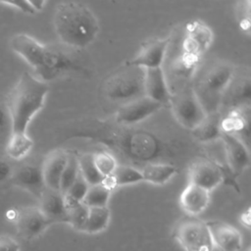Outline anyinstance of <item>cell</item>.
I'll return each instance as SVG.
<instances>
[{
	"label": "cell",
	"instance_id": "cell-1",
	"mask_svg": "<svg viewBox=\"0 0 251 251\" xmlns=\"http://www.w3.org/2000/svg\"><path fill=\"white\" fill-rule=\"evenodd\" d=\"M11 48L33 69L35 76L46 83L79 69L70 48L64 45L42 44L27 34L19 33L12 37Z\"/></svg>",
	"mask_w": 251,
	"mask_h": 251
},
{
	"label": "cell",
	"instance_id": "cell-2",
	"mask_svg": "<svg viewBox=\"0 0 251 251\" xmlns=\"http://www.w3.org/2000/svg\"><path fill=\"white\" fill-rule=\"evenodd\" d=\"M53 24L61 44L72 50L87 47L99 32L95 14L81 2L59 3L54 12Z\"/></svg>",
	"mask_w": 251,
	"mask_h": 251
},
{
	"label": "cell",
	"instance_id": "cell-3",
	"mask_svg": "<svg viewBox=\"0 0 251 251\" xmlns=\"http://www.w3.org/2000/svg\"><path fill=\"white\" fill-rule=\"evenodd\" d=\"M48 91L47 83L35 75L25 72L20 76L7 101L13 133L26 132L32 118L42 109Z\"/></svg>",
	"mask_w": 251,
	"mask_h": 251
},
{
	"label": "cell",
	"instance_id": "cell-4",
	"mask_svg": "<svg viewBox=\"0 0 251 251\" xmlns=\"http://www.w3.org/2000/svg\"><path fill=\"white\" fill-rule=\"evenodd\" d=\"M123 127L121 131L100 139V142L109 143L111 147L132 161H146L147 164L166 163L161 155L163 141L157 136L145 130H126V127Z\"/></svg>",
	"mask_w": 251,
	"mask_h": 251
},
{
	"label": "cell",
	"instance_id": "cell-5",
	"mask_svg": "<svg viewBox=\"0 0 251 251\" xmlns=\"http://www.w3.org/2000/svg\"><path fill=\"white\" fill-rule=\"evenodd\" d=\"M234 73L235 68L226 62L214 63L203 73L193 89L207 114L219 112L223 94Z\"/></svg>",
	"mask_w": 251,
	"mask_h": 251
},
{
	"label": "cell",
	"instance_id": "cell-6",
	"mask_svg": "<svg viewBox=\"0 0 251 251\" xmlns=\"http://www.w3.org/2000/svg\"><path fill=\"white\" fill-rule=\"evenodd\" d=\"M103 92L109 100L121 105L145 96L144 70L126 63L106 79Z\"/></svg>",
	"mask_w": 251,
	"mask_h": 251
},
{
	"label": "cell",
	"instance_id": "cell-7",
	"mask_svg": "<svg viewBox=\"0 0 251 251\" xmlns=\"http://www.w3.org/2000/svg\"><path fill=\"white\" fill-rule=\"evenodd\" d=\"M213 42V31L203 22L193 21L186 25L185 36L181 45V52L176 63V72L182 76H190L202 55Z\"/></svg>",
	"mask_w": 251,
	"mask_h": 251
},
{
	"label": "cell",
	"instance_id": "cell-8",
	"mask_svg": "<svg viewBox=\"0 0 251 251\" xmlns=\"http://www.w3.org/2000/svg\"><path fill=\"white\" fill-rule=\"evenodd\" d=\"M170 107L178 124L190 130L202 124L208 115L193 86H184L178 92L172 94Z\"/></svg>",
	"mask_w": 251,
	"mask_h": 251
},
{
	"label": "cell",
	"instance_id": "cell-9",
	"mask_svg": "<svg viewBox=\"0 0 251 251\" xmlns=\"http://www.w3.org/2000/svg\"><path fill=\"white\" fill-rule=\"evenodd\" d=\"M174 237L183 251H213L207 222L194 217L182 219L174 229Z\"/></svg>",
	"mask_w": 251,
	"mask_h": 251
},
{
	"label": "cell",
	"instance_id": "cell-10",
	"mask_svg": "<svg viewBox=\"0 0 251 251\" xmlns=\"http://www.w3.org/2000/svg\"><path fill=\"white\" fill-rule=\"evenodd\" d=\"M162 108L160 103L143 96L121 105L115 113L114 122L118 126H132L148 119Z\"/></svg>",
	"mask_w": 251,
	"mask_h": 251
},
{
	"label": "cell",
	"instance_id": "cell-11",
	"mask_svg": "<svg viewBox=\"0 0 251 251\" xmlns=\"http://www.w3.org/2000/svg\"><path fill=\"white\" fill-rule=\"evenodd\" d=\"M224 182L221 166L208 157L193 161L188 168V183L197 185L211 192Z\"/></svg>",
	"mask_w": 251,
	"mask_h": 251
},
{
	"label": "cell",
	"instance_id": "cell-12",
	"mask_svg": "<svg viewBox=\"0 0 251 251\" xmlns=\"http://www.w3.org/2000/svg\"><path fill=\"white\" fill-rule=\"evenodd\" d=\"M15 220L18 233L27 240L36 238L52 225L38 206H26L18 209Z\"/></svg>",
	"mask_w": 251,
	"mask_h": 251
},
{
	"label": "cell",
	"instance_id": "cell-13",
	"mask_svg": "<svg viewBox=\"0 0 251 251\" xmlns=\"http://www.w3.org/2000/svg\"><path fill=\"white\" fill-rule=\"evenodd\" d=\"M10 180L13 185L29 192L37 199H39L46 187L41 164L36 163H25L14 168Z\"/></svg>",
	"mask_w": 251,
	"mask_h": 251
},
{
	"label": "cell",
	"instance_id": "cell-14",
	"mask_svg": "<svg viewBox=\"0 0 251 251\" xmlns=\"http://www.w3.org/2000/svg\"><path fill=\"white\" fill-rule=\"evenodd\" d=\"M221 143L225 159L229 170L235 175L243 173L250 165V155L247 145L238 137L222 131Z\"/></svg>",
	"mask_w": 251,
	"mask_h": 251
},
{
	"label": "cell",
	"instance_id": "cell-15",
	"mask_svg": "<svg viewBox=\"0 0 251 251\" xmlns=\"http://www.w3.org/2000/svg\"><path fill=\"white\" fill-rule=\"evenodd\" d=\"M170 41V37H166L151 39L145 42L135 57L128 61V63L143 70L161 68L168 51Z\"/></svg>",
	"mask_w": 251,
	"mask_h": 251
},
{
	"label": "cell",
	"instance_id": "cell-16",
	"mask_svg": "<svg viewBox=\"0 0 251 251\" xmlns=\"http://www.w3.org/2000/svg\"><path fill=\"white\" fill-rule=\"evenodd\" d=\"M214 248L219 251H240L243 246L241 232L233 226L219 222H207Z\"/></svg>",
	"mask_w": 251,
	"mask_h": 251
},
{
	"label": "cell",
	"instance_id": "cell-17",
	"mask_svg": "<svg viewBox=\"0 0 251 251\" xmlns=\"http://www.w3.org/2000/svg\"><path fill=\"white\" fill-rule=\"evenodd\" d=\"M251 94L250 75L246 74H236L223 94L221 103L226 105L228 110L249 108Z\"/></svg>",
	"mask_w": 251,
	"mask_h": 251
},
{
	"label": "cell",
	"instance_id": "cell-18",
	"mask_svg": "<svg viewBox=\"0 0 251 251\" xmlns=\"http://www.w3.org/2000/svg\"><path fill=\"white\" fill-rule=\"evenodd\" d=\"M144 93L163 107H170L172 91L162 67L144 70Z\"/></svg>",
	"mask_w": 251,
	"mask_h": 251
},
{
	"label": "cell",
	"instance_id": "cell-19",
	"mask_svg": "<svg viewBox=\"0 0 251 251\" xmlns=\"http://www.w3.org/2000/svg\"><path fill=\"white\" fill-rule=\"evenodd\" d=\"M38 201V208L52 225L61 223L68 224V212L65 197L60 190L45 187Z\"/></svg>",
	"mask_w": 251,
	"mask_h": 251
},
{
	"label": "cell",
	"instance_id": "cell-20",
	"mask_svg": "<svg viewBox=\"0 0 251 251\" xmlns=\"http://www.w3.org/2000/svg\"><path fill=\"white\" fill-rule=\"evenodd\" d=\"M68 152L63 149L51 151L41 163V170L45 186L60 190V180L67 163Z\"/></svg>",
	"mask_w": 251,
	"mask_h": 251
},
{
	"label": "cell",
	"instance_id": "cell-21",
	"mask_svg": "<svg viewBox=\"0 0 251 251\" xmlns=\"http://www.w3.org/2000/svg\"><path fill=\"white\" fill-rule=\"evenodd\" d=\"M210 203V192L197 185L188 183L179 197L181 209L189 216L196 217L202 214Z\"/></svg>",
	"mask_w": 251,
	"mask_h": 251
},
{
	"label": "cell",
	"instance_id": "cell-22",
	"mask_svg": "<svg viewBox=\"0 0 251 251\" xmlns=\"http://www.w3.org/2000/svg\"><path fill=\"white\" fill-rule=\"evenodd\" d=\"M221 129L245 143L244 134L247 139L249 136V108L229 110L226 117L221 118Z\"/></svg>",
	"mask_w": 251,
	"mask_h": 251
},
{
	"label": "cell",
	"instance_id": "cell-23",
	"mask_svg": "<svg viewBox=\"0 0 251 251\" xmlns=\"http://www.w3.org/2000/svg\"><path fill=\"white\" fill-rule=\"evenodd\" d=\"M143 181L155 185L167 183L177 173V168L172 163H149L140 170Z\"/></svg>",
	"mask_w": 251,
	"mask_h": 251
},
{
	"label": "cell",
	"instance_id": "cell-24",
	"mask_svg": "<svg viewBox=\"0 0 251 251\" xmlns=\"http://www.w3.org/2000/svg\"><path fill=\"white\" fill-rule=\"evenodd\" d=\"M193 137L202 143L217 142L221 139V116L220 113L208 114L206 119L196 128L191 130Z\"/></svg>",
	"mask_w": 251,
	"mask_h": 251
},
{
	"label": "cell",
	"instance_id": "cell-25",
	"mask_svg": "<svg viewBox=\"0 0 251 251\" xmlns=\"http://www.w3.org/2000/svg\"><path fill=\"white\" fill-rule=\"evenodd\" d=\"M143 181L139 169L126 164H119L111 176L104 178V183L112 190L119 186L136 184Z\"/></svg>",
	"mask_w": 251,
	"mask_h": 251
},
{
	"label": "cell",
	"instance_id": "cell-26",
	"mask_svg": "<svg viewBox=\"0 0 251 251\" xmlns=\"http://www.w3.org/2000/svg\"><path fill=\"white\" fill-rule=\"evenodd\" d=\"M111 220V212L108 207L88 208V214L81 232L95 234L105 230Z\"/></svg>",
	"mask_w": 251,
	"mask_h": 251
},
{
	"label": "cell",
	"instance_id": "cell-27",
	"mask_svg": "<svg viewBox=\"0 0 251 251\" xmlns=\"http://www.w3.org/2000/svg\"><path fill=\"white\" fill-rule=\"evenodd\" d=\"M33 146L32 139L27 133H13L6 146L7 155L13 160H21L25 158Z\"/></svg>",
	"mask_w": 251,
	"mask_h": 251
},
{
	"label": "cell",
	"instance_id": "cell-28",
	"mask_svg": "<svg viewBox=\"0 0 251 251\" xmlns=\"http://www.w3.org/2000/svg\"><path fill=\"white\" fill-rule=\"evenodd\" d=\"M112 194V189L103 182L89 185L82 203L88 208L108 207V203Z\"/></svg>",
	"mask_w": 251,
	"mask_h": 251
},
{
	"label": "cell",
	"instance_id": "cell-29",
	"mask_svg": "<svg viewBox=\"0 0 251 251\" xmlns=\"http://www.w3.org/2000/svg\"><path fill=\"white\" fill-rule=\"evenodd\" d=\"M78 170L88 185H94L103 182L104 177L97 171L92 158V153H83L77 155Z\"/></svg>",
	"mask_w": 251,
	"mask_h": 251
},
{
	"label": "cell",
	"instance_id": "cell-30",
	"mask_svg": "<svg viewBox=\"0 0 251 251\" xmlns=\"http://www.w3.org/2000/svg\"><path fill=\"white\" fill-rule=\"evenodd\" d=\"M65 203L68 212V225L75 230L81 231L87 218L88 207L82 202H74L66 199Z\"/></svg>",
	"mask_w": 251,
	"mask_h": 251
},
{
	"label": "cell",
	"instance_id": "cell-31",
	"mask_svg": "<svg viewBox=\"0 0 251 251\" xmlns=\"http://www.w3.org/2000/svg\"><path fill=\"white\" fill-rule=\"evenodd\" d=\"M78 173H79V170H78L77 154L74 152H68L67 163L64 168L61 180H60V191L63 195L68 191V189L71 187L73 182L75 180Z\"/></svg>",
	"mask_w": 251,
	"mask_h": 251
},
{
	"label": "cell",
	"instance_id": "cell-32",
	"mask_svg": "<svg viewBox=\"0 0 251 251\" xmlns=\"http://www.w3.org/2000/svg\"><path fill=\"white\" fill-rule=\"evenodd\" d=\"M92 158L97 171L104 178L111 176L119 165L117 158L110 151L103 150L92 153Z\"/></svg>",
	"mask_w": 251,
	"mask_h": 251
},
{
	"label": "cell",
	"instance_id": "cell-33",
	"mask_svg": "<svg viewBox=\"0 0 251 251\" xmlns=\"http://www.w3.org/2000/svg\"><path fill=\"white\" fill-rule=\"evenodd\" d=\"M89 185L84 180L80 173H78L75 180L73 182L68 191L64 194L66 200L74 201V202H82Z\"/></svg>",
	"mask_w": 251,
	"mask_h": 251
},
{
	"label": "cell",
	"instance_id": "cell-34",
	"mask_svg": "<svg viewBox=\"0 0 251 251\" xmlns=\"http://www.w3.org/2000/svg\"><path fill=\"white\" fill-rule=\"evenodd\" d=\"M250 7H251V2L249 0H245V1L237 2L234 8L235 18L238 22V25L241 30L248 34L250 33V24H251Z\"/></svg>",
	"mask_w": 251,
	"mask_h": 251
},
{
	"label": "cell",
	"instance_id": "cell-35",
	"mask_svg": "<svg viewBox=\"0 0 251 251\" xmlns=\"http://www.w3.org/2000/svg\"><path fill=\"white\" fill-rule=\"evenodd\" d=\"M0 251H20L19 242L9 234L0 235Z\"/></svg>",
	"mask_w": 251,
	"mask_h": 251
},
{
	"label": "cell",
	"instance_id": "cell-36",
	"mask_svg": "<svg viewBox=\"0 0 251 251\" xmlns=\"http://www.w3.org/2000/svg\"><path fill=\"white\" fill-rule=\"evenodd\" d=\"M2 4H5V5H9L11 7H14L16 8L17 10L21 11V12H24L25 14H35L36 12L34 11L30 1H4V2H1Z\"/></svg>",
	"mask_w": 251,
	"mask_h": 251
},
{
	"label": "cell",
	"instance_id": "cell-37",
	"mask_svg": "<svg viewBox=\"0 0 251 251\" xmlns=\"http://www.w3.org/2000/svg\"><path fill=\"white\" fill-rule=\"evenodd\" d=\"M13 173V168L10 163L0 158V183L10 179Z\"/></svg>",
	"mask_w": 251,
	"mask_h": 251
},
{
	"label": "cell",
	"instance_id": "cell-38",
	"mask_svg": "<svg viewBox=\"0 0 251 251\" xmlns=\"http://www.w3.org/2000/svg\"><path fill=\"white\" fill-rule=\"evenodd\" d=\"M240 222L246 228H250V209H247L240 216Z\"/></svg>",
	"mask_w": 251,
	"mask_h": 251
},
{
	"label": "cell",
	"instance_id": "cell-39",
	"mask_svg": "<svg viewBox=\"0 0 251 251\" xmlns=\"http://www.w3.org/2000/svg\"><path fill=\"white\" fill-rule=\"evenodd\" d=\"M30 3H31V5H32V7H33L35 12H38V11L42 10L44 5L46 4L45 1H30Z\"/></svg>",
	"mask_w": 251,
	"mask_h": 251
}]
</instances>
